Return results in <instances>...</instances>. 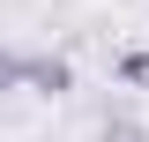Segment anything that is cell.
Returning a JSON list of instances; mask_svg holds the SVG:
<instances>
[{"label":"cell","instance_id":"4","mask_svg":"<svg viewBox=\"0 0 149 142\" xmlns=\"http://www.w3.org/2000/svg\"><path fill=\"white\" fill-rule=\"evenodd\" d=\"M0 90H22V53L15 45H0Z\"/></svg>","mask_w":149,"mask_h":142},{"label":"cell","instance_id":"2","mask_svg":"<svg viewBox=\"0 0 149 142\" xmlns=\"http://www.w3.org/2000/svg\"><path fill=\"white\" fill-rule=\"evenodd\" d=\"M97 142H149V127L134 120V112H104V120H97Z\"/></svg>","mask_w":149,"mask_h":142},{"label":"cell","instance_id":"1","mask_svg":"<svg viewBox=\"0 0 149 142\" xmlns=\"http://www.w3.org/2000/svg\"><path fill=\"white\" fill-rule=\"evenodd\" d=\"M22 90H30V97H67V90H74V67L60 53H22Z\"/></svg>","mask_w":149,"mask_h":142},{"label":"cell","instance_id":"3","mask_svg":"<svg viewBox=\"0 0 149 142\" xmlns=\"http://www.w3.org/2000/svg\"><path fill=\"white\" fill-rule=\"evenodd\" d=\"M119 82H127V90H149V45H127V53H119Z\"/></svg>","mask_w":149,"mask_h":142}]
</instances>
